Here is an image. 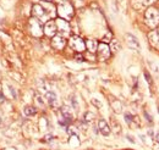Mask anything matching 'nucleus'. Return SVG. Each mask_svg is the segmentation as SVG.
Wrapping results in <instances>:
<instances>
[{
    "instance_id": "nucleus-1",
    "label": "nucleus",
    "mask_w": 159,
    "mask_h": 150,
    "mask_svg": "<svg viewBox=\"0 0 159 150\" xmlns=\"http://www.w3.org/2000/svg\"><path fill=\"white\" fill-rule=\"evenodd\" d=\"M144 19L151 28H156L159 23V11L154 7H148L144 12Z\"/></svg>"
},
{
    "instance_id": "nucleus-2",
    "label": "nucleus",
    "mask_w": 159,
    "mask_h": 150,
    "mask_svg": "<svg viewBox=\"0 0 159 150\" xmlns=\"http://www.w3.org/2000/svg\"><path fill=\"white\" fill-rule=\"evenodd\" d=\"M58 15L60 16V19L64 20H71L74 16V7L71 4H69L67 1L60 2L58 5Z\"/></svg>"
},
{
    "instance_id": "nucleus-3",
    "label": "nucleus",
    "mask_w": 159,
    "mask_h": 150,
    "mask_svg": "<svg viewBox=\"0 0 159 150\" xmlns=\"http://www.w3.org/2000/svg\"><path fill=\"white\" fill-rule=\"evenodd\" d=\"M32 15H33V17L39 20L40 22H47V21H49V19H50L49 15H48V12L45 11L44 6L40 5V4L33 5V7H32Z\"/></svg>"
},
{
    "instance_id": "nucleus-4",
    "label": "nucleus",
    "mask_w": 159,
    "mask_h": 150,
    "mask_svg": "<svg viewBox=\"0 0 159 150\" xmlns=\"http://www.w3.org/2000/svg\"><path fill=\"white\" fill-rule=\"evenodd\" d=\"M30 32L33 37H42L43 36V27L42 22L36 17H32L30 20Z\"/></svg>"
},
{
    "instance_id": "nucleus-5",
    "label": "nucleus",
    "mask_w": 159,
    "mask_h": 150,
    "mask_svg": "<svg viewBox=\"0 0 159 150\" xmlns=\"http://www.w3.org/2000/svg\"><path fill=\"white\" fill-rule=\"evenodd\" d=\"M55 23H57L58 33H59L60 36H62L64 38L70 36V31H71V28H70V24H69V22H67L66 20L58 19V20H55Z\"/></svg>"
},
{
    "instance_id": "nucleus-6",
    "label": "nucleus",
    "mask_w": 159,
    "mask_h": 150,
    "mask_svg": "<svg viewBox=\"0 0 159 150\" xmlns=\"http://www.w3.org/2000/svg\"><path fill=\"white\" fill-rule=\"evenodd\" d=\"M69 45L71 46V49H74V50L77 51V53H82V51L86 49V43H84L80 37H77V36H74V37L70 38Z\"/></svg>"
},
{
    "instance_id": "nucleus-7",
    "label": "nucleus",
    "mask_w": 159,
    "mask_h": 150,
    "mask_svg": "<svg viewBox=\"0 0 159 150\" xmlns=\"http://www.w3.org/2000/svg\"><path fill=\"white\" fill-rule=\"evenodd\" d=\"M110 48L107 43H100L98 44V49H97V54H98V59L100 61H105L110 56Z\"/></svg>"
},
{
    "instance_id": "nucleus-8",
    "label": "nucleus",
    "mask_w": 159,
    "mask_h": 150,
    "mask_svg": "<svg viewBox=\"0 0 159 150\" xmlns=\"http://www.w3.org/2000/svg\"><path fill=\"white\" fill-rule=\"evenodd\" d=\"M43 32H44V34L48 36V37H54V36H57V33H58V28H57V23H55V21H52V20L47 21L45 24H44Z\"/></svg>"
},
{
    "instance_id": "nucleus-9",
    "label": "nucleus",
    "mask_w": 159,
    "mask_h": 150,
    "mask_svg": "<svg viewBox=\"0 0 159 150\" xmlns=\"http://www.w3.org/2000/svg\"><path fill=\"white\" fill-rule=\"evenodd\" d=\"M65 45H66V40H65V38L62 37V36L57 34V36L53 37V39H52V46L54 49L61 50V49H64Z\"/></svg>"
},
{
    "instance_id": "nucleus-10",
    "label": "nucleus",
    "mask_w": 159,
    "mask_h": 150,
    "mask_svg": "<svg viewBox=\"0 0 159 150\" xmlns=\"http://www.w3.org/2000/svg\"><path fill=\"white\" fill-rule=\"evenodd\" d=\"M125 39H126V43H127V45H129L130 48H132V49L139 51L141 45H139V40H137V38L135 37V36H132V34H130V33H126V34H125Z\"/></svg>"
},
{
    "instance_id": "nucleus-11",
    "label": "nucleus",
    "mask_w": 159,
    "mask_h": 150,
    "mask_svg": "<svg viewBox=\"0 0 159 150\" xmlns=\"http://www.w3.org/2000/svg\"><path fill=\"white\" fill-rule=\"evenodd\" d=\"M45 100L50 108H55L58 105V96L54 92H47L45 94Z\"/></svg>"
},
{
    "instance_id": "nucleus-12",
    "label": "nucleus",
    "mask_w": 159,
    "mask_h": 150,
    "mask_svg": "<svg viewBox=\"0 0 159 150\" xmlns=\"http://www.w3.org/2000/svg\"><path fill=\"white\" fill-rule=\"evenodd\" d=\"M148 38H149L151 44H152L154 48L159 49V33H158V31H152V32L148 34Z\"/></svg>"
},
{
    "instance_id": "nucleus-13",
    "label": "nucleus",
    "mask_w": 159,
    "mask_h": 150,
    "mask_svg": "<svg viewBox=\"0 0 159 150\" xmlns=\"http://www.w3.org/2000/svg\"><path fill=\"white\" fill-rule=\"evenodd\" d=\"M98 130L103 135H109L110 134V127L105 122V120H99L98 122Z\"/></svg>"
},
{
    "instance_id": "nucleus-14",
    "label": "nucleus",
    "mask_w": 159,
    "mask_h": 150,
    "mask_svg": "<svg viewBox=\"0 0 159 150\" xmlns=\"http://www.w3.org/2000/svg\"><path fill=\"white\" fill-rule=\"evenodd\" d=\"M86 48H87V50H88L89 53L94 54V53L97 51V49H98V43H97V40H94V39H88V40L86 42Z\"/></svg>"
},
{
    "instance_id": "nucleus-15",
    "label": "nucleus",
    "mask_w": 159,
    "mask_h": 150,
    "mask_svg": "<svg viewBox=\"0 0 159 150\" xmlns=\"http://www.w3.org/2000/svg\"><path fill=\"white\" fill-rule=\"evenodd\" d=\"M110 51L111 53H118L120 50V48H121V45H120V43H119V40L118 39H111V42H110Z\"/></svg>"
},
{
    "instance_id": "nucleus-16",
    "label": "nucleus",
    "mask_w": 159,
    "mask_h": 150,
    "mask_svg": "<svg viewBox=\"0 0 159 150\" xmlns=\"http://www.w3.org/2000/svg\"><path fill=\"white\" fill-rule=\"evenodd\" d=\"M23 113L26 116H34L36 113H37V110H36V108H33V106H26L25 109H23Z\"/></svg>"
},
{
    "instance_id": "nucleus-17",
    "label": "nucleus",
    "mask_w": 159,
    "mask_h": 150,
    "mask_svg": "<svg viewBox=\"0 0 159 150\" xmlns=\"http://www.w3.org/2000/svg\"><path fill=\"white\" fill-rule=\"evenodd\" d=\"M132 6L135 7V9H137V10H142V9H144V2L142 1V0H132Z\"/></svg>"
},
{
    "instance_id": "nucleus-18",
    "label": "nucleus",
    "mask_w": 159,
    "mask_h": 150,
    "mask_svg": "<svg viewBox=\"0 0 159 150\" xmlns=\"http://www.w3.org/2000/svg\"><path fill=\"white\" fill-rule=\"evenodd\" d=\"M111 105H113V108H114V111H115V113H121L122 105H121V103H120L119 100H115V101H113V103H111Z\"/></svg>"
},
{
    "instance_id": "nucleus-19",
    "label": "nucleus",
    "mask_w": 159,
    "mask_h": 150,
    "mask_svg": "<svg viewBox=\"0 0 159 150\" xmlns=\"http://www.w3.org/2000/svg\"><path fill=\"white\" fill-rule=\"evenodd\" d=\"M70 144H71V145H79L80 144V140L76 134H72V135H71V138H70Z\"/></svg>"
},
{
    "instance_id": "nucleus-20",
    "label": "nucleus",
    "mask_w": 159,
    "mask_h": 150,
    "mask_svg": "<svg viewBox=\"0 0 159 150\" xmlns=\"http://www.w3.org/2000/svg\"><path fill=\"white\" fill-rule=\"evenodd\" d=\"M113 130H114V132H115L116 134H119L120 132H121V127H120V125L116 122V121H114V120H113Z\"/></svg>"
},
{
    "instance_id": "nucleus-21",
    "label": "nucleus",
    "mask_w": 159,
    "mask_h": 150,
    "mask_svg": "<svg viewBox=\"0 0 159 150\" xmlns=\"http://www.w3.org/2000/svg\"><path fill=\"white\" fill-rule=\"evenodd\" d=\"M93 118H94V115H93L92 113H84V121H86V122H92V121H93Z\"/></svg>"
},
{
    "instance_id": "nucleus-22",
    "label": "nucleus",
    "mask_w": 159,
    "mask_h": 150,
    "mask_svg": "<svg viewBox=\"0 0 159 150\" xmlns=\"http://www.w3.org/2000/svg\"><path fill=\"white\" fill-rule=\"evenodd\" d=\"M134 116L131 115V113H125V121L129 123V125H132V122H134Z\"/></svg>"
},
{
    "instance_id": "nucleus-23",
    "label": "nucleus",
    "mask_w": 159,
    "mask_h": 150,
    "mask_svg": "<svg viewBox=\"0 0 159 150\" xmlns=\"http://www.w3.org/2000/svg\"><path fill=\"white\" fill-rule=\"evenodd\" d=\"M111 39H113V38H111V33H110V32H108V33H107V34L103 37V43H108V42H111Z\"/></svg>"
},
{
    "instance_id": "nucleus-24",
    "label": "nucleus",
    "mask_w": 159,
    "mask_h": 150,
    "mask_svg": "<svg viewBox=\"0 0 159 150\" xmlns=\"http://www.w3.org/2000/svg\"><path fill=\"white\" fill-rule=\"evenodd\" d=\"M92 104L94 105V106H97V109H102V103H100L98 99H92Z\"/></svg>"
},
{
    "instance_id": "nucleus-25",
    "label": "nucleus",
    "mask_w": 159,
    "mask_h": 150,
    "mask_svg": "<svg viewBox=\"0 0 159 150\" xmlns=\"http://www.w3.org/2000/svg\"><path fill=\"white\" fill-rule=\"evenodd\" d=\"M144 77H146V81L148 82V84H149V86H152V77L149 76V73H148L147 71H144Z\"/></svg>"
},
{
    "instance_id": "nucleus-26",
    "label": "nucleus",
    "mask_w": 159,
    "mask_h": 150,
    "mask_svg": "<svg viewBox=\"0 0 159 150\" xmlns=\"http://www.w3.org/2000/svg\"><path fill=\"white\" fill-rule=\"evenodd\" d=\"M75 60H76L77 62H83V61H84V57H83V55L77 54V55H75Z\"/></svg>"
},
{
    "instance_id": "nucleus-27",
    "label": "nucleus",
    "mask_w": 159,
    "mask_h": 150,
    "mask_svg": "<svg viewBox=\"0 0 159 150\" xmlns=\"http://www.w3.org/2000/svg\"><path fill=\"white\" fill-rule=\"evenodd\" d=\"M71 103H72V106H74V109L75 110H77V108H79V104H77V101H76V99L72 96L71 98Z\"/></svg>"
},
{
    "instance_id": "nucleus-28",
    "label": "nucleus",
    "mask_w": 159,
    "mask_h": 150,
    "mask_svg": "<svg viewBox=\"0 0 159 150\" xmlns=\"http://www.w3.org/2000/svg\"><path fill=\"white\" fill-rule=\"evenodd\" d=\"M36 101H37V103H38V104H39L40 106H42V105H43V100H42V98H40L39 95H37V96H36Z\"/></svg>"
},
{
    "instance_id": "nucleus-29",
    "label": "nucleus",
    "mask_w": 159,
    "mask_h": 150,
    "mask_svg": "<svg viewBox=\"0 0 159 150\" xmlns=\"http://www.w3.org/2000/svg\"><path fill=\"white\" fill-rule=\"evenodd\" d=\"M50 140H53V135H52V134H48V135H45V139H44V142H50Z\"/></svg>"
},
{
    "instance_id": "nucleus-30",
    "label": "nucleus",
    "mask_w": 159,
    "mask_h": 150,
    "mask_svg": "<svg viewBox=\"0 0 159 150\" xmlns=\"http://www.w3.org/2000/svg\"><path fill=\"white\" fill-rule=\"evenodd\" d=\"M75 4H76V6H81L84 4V0H75Z\"/></svg>"
},
{
    "instance_id": "nucleus-31",
    "label": "nucleus",
    "mask_w": 159,
    "mask_h": 150,
    "mask_svg": "<svg viewBox=\"0 0 159 150\" xmlns=\"http://www.w3.org/2000/svg\"><path fill=\"white\" fill-rule=\"evenodd\" d=\"M143 2H144V5H151V4H153L156 0H142Z\"/></svg>"
},
{
    "instance_id": "nucleus-32",
    "label": "nucleus",
    "mask_w": 159,
    "mask_h": 150,
    "mask_svg": "<svg viewBox=\"0 0 159 150\" xmlns=\"http://www.w3.org/2000/svg\"><path fill=\"white\" fill-rule=\"evenodd\" d=\"M144 116L147 117V121H148V122H152V117H151V116H149L148 113H144Z\"/></svg>"
},
{
    "instance_id": "nucleus-33",
    "label": "nucleus",
    "mask_w": 159,
    "mask_h": 150,
    "mask_svg": "<svg viewBox=\"0 0 159 150\" xmlns=\"http://www.w3.org/2000/svg\"><path fill=\"white\" fill-rule=\"evenodd\" d=\"M4 101H5V96L2 93H0V103H4Z\"/></svg>"
},
{
    "instance_id": "nucleus-34",
    "label": "nucleus",
    "mask_w": 159,
    "mask_h": 150,
    "mask_svg": "<svg viewBox=\"0 0 159 150\" xmlns=\"http://www.w3.org/2000/svg\"><path fill=\"white\" fill-rule=\"evenodd\" d=\"M127 139H129L131 143H135V139H132V137H131V135H127Z\"/></svg>"
},
{
    "instance_id": "nucleus-35",
    "label": "nucleus",
    "mask_w": 159,
    "mask_h": 150,
    "mask_svg": "<svg viewBox=\"0 0 159 150\" xmlns=\"http://www.w3.org/2000/svg\"><path fill=\"white\" fill-rule=\"evenodd\" d=\"M154 139H156V142H158V143H159V134H157V135H156V138H154Z\"/></svg>"
},
{
    "instance_id": "nucleus-36",
    "label": "nucleus",
    "mask_w": 159,
    "mask_h": 150,
    "mask_svg": "<svg viewBox=\"0 0 159 150\" xmlns=\"http://www.w3.org/2000/svg\"><path fill=\"white\" fill-rule=\"evenodd\" d=\"M4 150H16V149H14V148H7V149H4Z\"/></svg>"
},
{
    "instance_id": "nucleus-37",
    "label": "nucleus",
    "mask_w": 159,
    "mask_h": 150,
    "mask_svg": "<svg viewBox=\"0 0 159 150\" xmlns=\"http://www.w3.org/2000/svg\"><path fill=\"white\" fill-rule=\"evenodd\" d=\"M44 1H48V2H50V1H52V0H44Z\"/></svg>"
},
{
    "instance_id": "nucleus-38",
    "label": "nucleus",
    "mask_w": 159,
    "mask_h": 150,
    "mask_svg": "<svg viewBox=\"0 0 159 150\" xmlns=\"http://www.w3.org/2000/svg\"><path fill=\"white\" fill-rule=\"evenodd\" d=\"M0 125H1V120H0Z\"/></svg>"
}]
</instances>
